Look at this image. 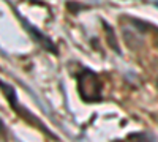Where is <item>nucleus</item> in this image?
Returning a JSON list of instances; mask_svg holds the SVG:
<instances>
[{
	"mask_svg": "<svg viewBox=\"0 0 158 142\" xmlns=\"http://www.w3.org/2000/svg\"><path fill=\"white\" fill-rule=\"evenodd\" d=\"M79 90L81 96L87 101H97L100 99V82L97 76L90 71H84V74L79 76Z\"/></svg>",
	"mask_w": 158,
	"mask_h": 142,
	"instance_id": "nucleus-1",
	"label": "nucleus"
}]
</instances>
